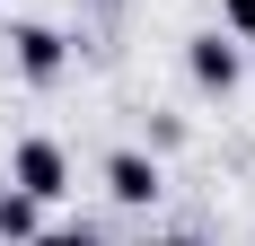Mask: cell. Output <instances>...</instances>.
I'll use <instances>...</instances> for the list:
<instances>
[{
	"mask_svg": "<svg viewBox=\"0 0 255 246\" xmlns=\"http://www.w3.org/2000/svg\"><path fill=\"white\" fill-rule=\"evenodd\" d=\"M62 185H71V167H62V149H53V141H18V194L53 202Z\"/></svg>",
	"mask_w": 255,
	"mask_h": 246,
	"instance_id": "obj_1",
	"label": "cell"
},
{
	"mask_svg": "<svg viewBox=\"0 0 255 246\" xmlns=\"http://www.w3.org/2000/svg\"><path fill=\"white\" fill-rule=\"evenodd\" d=\"M106 194L115 202H150L158 194V167L141 158V149H115V158H106Z\"/></svg>",
	"mask_w": 255,
	"mask_h": 246,
	"instance_id": "obj_2",
	"label": "cell"
},
{
	"mask_svg": "<svg viewBox=\"0 0 255 246\" xmlns=\"http://www.w3.org/2000/svg\"><path fill=\"white\" fill-rule=\"evenodd\" d=\"M194 79H203V88H238V44L229 35H203V44H194Z\"/></svg>",
	"mask_w": 255,
	"mask_h": 246,
	"instance_id": "obj_3",
	"label": "cell"
},
{
	"mask_svg": "<svg viewBox=\"0 0 255 246\" xmlns=\"http://www.w3.org/2000/svg\"><path fill=\"white\" fill-rule=\"evenodd\" d=\"M18 62H26V79H53V71H62V35H44V26H18Z\"/></svg>",
	"mask_w": 255,
	"mask_h": 246,
	"instance_id": "obj_4",
	"label": "cell"
},
{
	"mask_svg": "<svg viewBox=\"0 0 255 246\" xmlns=\"http://www.w3.org/2000/svg\"><path fill=\"white\" fill-rule=\"evenodd\" d=\"M0 238H35V194H0Z\"/></svg>",
	"mask_w": 255,
	"mask_h": 246,
	"instance_id": "obj_5",
	"label": "cell"
},
{
	"mask_svg": "<svg viewBox=\"0 0 255 246\" xmlns=\"http://www.w3.org/2000/svg\"><path fill=\"white\" fill-rule=\"evenodd\" d=\"M229 9V35H255V0H220Z\"/></svg>",
	"mask_w": 255,
	"mask_h": 246,
	"instance_id": "obj_6",
	"label": "cell"
},
{
	"mask_svg": "<svg viewBox=\"0 0 255 246\" xmlns=\"http://www.w3.org/2000/svg\"><path fill=\"white\" fill-rule=\"evenodd\" d=\"M44 246H97V238H88V229H53Z\"/></svg>",
	"mask_w": 255,
	"mask_h": 246,
	"instance_id": "obj_7",
	"label": "cell"
},
{
	"mask_svg": "<svg viewBox=\"0 0 255 246\" xmlns=\"http://www.w3.org/2000/svg\"><path fill=\"white\" fill-rule=\"evenodd\" d=\"M158 246H185V238H158Z\"/></svg>",
	"mask_w": 255,
	"mask_h": 246,
	"instance_id": "obj_8",
	"label": "cell"
}]
</instances>
